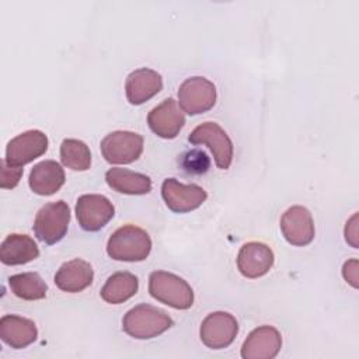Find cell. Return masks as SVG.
<instances>
[{
	"mask_svg": "<svg viewBox=\"0 0 359 359\" xmlns=\"http://www.w3.org/2000/svg\"><path fill=\"white\" fill-rule=\"evenodd\" d=\"M151 251V238L140 227L125 224L116 229L107 243V254L116 261H144Z\"/></svg>",
	"mask_w": 359,
	"mask_h": 359,
	"instance_id": "cell-1",
	"label": "cell"
},
{
	"mask_svg": "<svg viewBox=\"0 0 359 359\" xmlns=\"http://www.w3.org/2000/svg\"><path fill=\"white\" fill-rule=\"evenodd\" d=\"M174 325L172 318L161 309L151 304L132 307L122 320L123 331L136 339H151Z\"/></svg>",
	"mask_w": 359,
	"mask_h": 359,
	"instance_id": "cell-2",
	"label": "cell"
},
{
	"mask_svg": "<svg viewBox=\"0 0 359 359\" xmlns=\"http://www.w3.org/2000/svg\"><path fill=\"white\" fill-rule=\"evenodd\" d=\"M149 293L157 302L172 309L187 310L194 304V290L178 275L167 271H154L149 276Z\"/></svg>",
	"mask_w": 359,
	"mask_h": 359,
	"instance_id": "cell-3",
	"label": "cell"
},
{
	"mask_svg": "<svg viewBox=\"0 0 359 359\" xmlns=\"http://www.w3.org/2000/svg\"><path fill=\"white\" fill-rule=\"evenodd\" d=\"M69 222V205L65 201L49 202L38 210L34 220V233L39 241L52 245L66 236Z\"/></svg>",
	"mask_w": 359,
	"mask_h": 359,
	"instance_id": "cell-4",
	"label": "cell"
},
{
	"mask_svg": "<svg viewBox=\"0 0 359 359\" xmlns=\"http://www.w3.org/2000/svg\"><path fill=\"white\" fill-rule=\"evenodd\" d=\"M192 144H205L213 154L215 163L220 170H227L233 161V142L226 130L216 122H203L198 125L188 136Z\"/></svg>",
	"mask_w": 359,
	"mask_h": 359,
	"instance_id": "cell-5",
	"label": "cell"
},
{
	"mask_svg": "<svg viewBox=\"0 0 359 359\" xmlns=\"http://www.w3.org/2000/svg\"><path fill=\"white\" fill-rule=\"evenodd\" d=\"M143 136L130 130L108 133L100 143L101 153L109 164H130L143 153Z\"/></svg>",
	"mask_w": 359,
	"mask_h": 359,
	"instance_id": "cell-6",
	"label": "cell"
},
{
	"mask_svg": "<svg viewBox=\"0 0 359 359\" xmlns=\"http://www.w3.org/2000/svg\"><path fill=\"white\" fill-rule=\"evenodd\" d=\"M216 102V87L206 77L194 76L182 81L178 88V105L188 115H199Z\"/></svg>",
	"mask_w": 359,
	"mask_h": 359,
	"instance_id": "cell-7",
	"label": "cell"
},
{
	"mask_svg": "<svg viewBox=\"0 0 359 359\" xmlns=\"http://www.w3.org/2000/svg\"><path fill=\"white\" fill-rule=\"evenodd\" d=\"M115 215L112 202L100 194H84L76 202V217L84 231L101 230Z\"/></svg>",
	"mask_w": 359,
	"mask_h": 359,
	"instance_id": "cell-8",
	"label": "cell"
},
{
	"mask_svg": "<svg viewBox=\"0 0 359 359\" xmlns=\"http://www.w3.org/2000/svg\"><path fill=\"white\" fill-rule=\"evenodd\" d=\"M238 332L236 317L226 311L208 314L199 328L201 341L210 349H223L231 345Z\"/></svg>",
	"mask_w": 359,
	"mask_h": 359,
	"instance_id": "cell-9",
	"label": "cell"
},
{
	"mask_svg": "<svg viewBox=\"0 0 359 359\" xmlns=\"http://www.w3.org/2000/svg\"><path fill=\"white\" fill-rule=\"evenodd\" d=\"M161 196L170 210L187 213L198 209L206 201L208 194L196 184H182L175 178H167L161 185Z\"/></svg>",
	"mask_w": 359,
	"mask_h": 359,
	"instance_id": "cell-10",
	"label": "cell"
},
{
	"mask_svg": "<svg viewBox=\"0 0 359 359\" xmlns=\"http://www.w3.org/2000/svg\"><path fill=\"white\" fill-rule=\"evenodd\" d=\"M48 143V136L42 130H25L7 143L4 160L11 165L22 167L45 154Z\"/></svg>",
	"mask_w": 359,
	"mask_h": 359,
	"instance_id": "cell-11",
	"label": "cell"
},
{
	"mask_svg": "<svg viewBox=\"0 0 359 359\" xmlns=\"http://www.w3.org/2000/svg\"><path fill=\"white\" fill-rule=\"evenodd\" d=\"M280 230L285 240L296 247H304L314 238V222L310 210L296 205L285 210L280 217Z\"/></svg>",
	"mask_w": 359,
	"mask_h": 359,
	"instance_id": "cell-12",
	"label": "cell"
},
{
	"mask_svg": "<svg viewBox=\"0 0 359 359\" xmlns=\"http://www.w3.org/2000/svg\"><path fill=\"white\" fill-rule=\"evenodd\" d=\"M147 125L163 139H174L185 125V115L174 98H165L147 115Z\"/></svg>",
	"mask_w": 359,
	"mask_h": 359,
	"instance_id": "cell-13",
	"label": "cell"
},
{
	"mask_svg": "<svg viewBox=\"0 0 359 359\" xmlns=\"http://www.w3.org/2000/svg\"><path fill=\"white\" fill-rule=\"evenodd\" d=\"M275 261L273 251L264 243L248 241L237 255V268L248 279H257L269 272Z\"/></svg>",
	"mask_w": 359,
	"mask_h": 359,
	"instance_id": "cell-14",
	"label": "cell"
},
{
	"mask_svg": "<svg viewBox=\"0 0 359 359\" xmlns=\"http://www.w3.org/2000/svg\"><path fill=\"white\" fill-rule=\"evenodd\" d=\"M282 348L280 332L272 325L252 330L241 346L243 359H272Z\"/></svg>",
	"mask_w": 359,
	"mask_h": 359,
	"instance_id": "cell-15",
	"label": "cell"
},
{
	"mask_svg": "<svg viewBox=\"0 0 359 359\" xmlns=\"http://www.w3.org/2000/svg\"><path fill=\"white\" fill-rule=\"evenodd\" d=\"M163 88L160 73L149 67H140L129 73L125 81V94L132 105H142Z\"/></svg>",
	"mask_w": 359,
	"mask_h": 359,
	"instance_id": "cell-16",
	"label": "cell"
},
{
	"mask_svg": "<svg viewBox=\"0 0 359 359\" xmlns=\"http://www.w3.org/2000/svg\"><path fill=\"white\" fill-rule=\"evenodd\" d=\"M93 266L81 258H74L62 264L56 271L55 285L63 292L79 293L93 283Z\"/></svg>",
	"mask_w": 359,
	"mask_h": 359,
	"instance_id": "cell-17",
	"label": "cell"
},
{
	"mask_svg": "<svg viewBox=\"0 0 359 359\" xmlns=\"http://www.w3.org/2000/svg\"><path fill=\"white\" fill-rule=\"evenodd\" d=\"M38 330L32 320L6 314L0 318V338L14 349H22L36 341Z\"/></svg>",
	"mask_w": 359,
	"mask_h": 359,
	"instance_id": "cell-18",
	"label": "cell"
},
{
	"mask_svg": "<svg viewBox=\"0 0 359 359\" xmlns=\"http://www.w3.org/2000/svg\"><path fill=\"white\" fill-rule=\"evenodd\" d=\"M65 180V171L57 161L43 160L32 167L28 177V184L34 194L49 196L62 188Z\"/></svg>",
	"mask_w": 359,
	"mask_h": 359,
	"instance_id": "cell-19",
	"label": "cell"
},
{
	"mask_svg": "<svg viewBox=\"0 0 359 359\" xmlns=\"http://www.w3.org/2000/svg\"><path fill=\"white\" fill-rule=\"evenodd\" d=\"M39 255L36 243L27 234H8L0 245V261L4 265H24Z\"/></svg>",
	"mask_w": 359,
	"mask_h": 359,
	"instance_id": "cell-20",
	"label": "cell"
},
{
	"mask_svg": "<svg viewBox=\"0 0 359 359\" xmlns=\"http://www.w3.org/2000/svg\"><path fill=\"white\" fill-rule=\"evenodd\" d=\"M105 181L109 188L125 195H144L151 191V180L149 175L128 168H109L105 172Z\"/></svg>",
	"mask_w": 359,
	"mask_h": 359,
	"instance_id": "cell-21",
	"label": "cell"
},
{
	"mask_svg": "<svg viewBox=\"0 0 359 359\" xmlns=\"http://www.w3.org/2000/svg\"><path fill=\"white\" fill-rule=\"evenodd\" d=\"M137 278L126 271L112 273L100 290V296L109 304H121L137 293Z\"/></svg>",
	"mask_w": 359,
	"mask_h": 359,
	"instance_id": "cell-22",
	"label": "cell"
},
{
	"mask_svg": "<svg viewBox=\"0 0 359 359\" xmlns=\"http://www.w3.org/2000/svg\"><path fill=\"white\" fill-rule=\"evenodd\" d=\"M8 286L13 294L22 300H41L48 293V285L36 272L11 275L8 278Z\"/></svg>",
	"mask_w": 359,
	"mask_h": 359,
	"instance_id": "cell-23",
	"label": "cell"
},
{
	"mask_svg": "<svg viewBox=\"0 0 359 359\" xmlns=\"http://www.w3.org/2000/svg\"><path fill=\"white\" fill-rule=\"evenodd\" d=\"M62 164L73 171H87L91 165V151L79 139H65L60 144Z\"/></svg>",
	"mask_w": 359,
	"mask_h": 359,
	"instance_id": "cell-24",
	"label": "cell"
},
{
	"mask_svg": "<svg viewBox=\"0 0 359 359\" xmlns=\"http://www.w3.org/2000/svg\"><path fill=\"white\" fill-rule=\"evenodd\" d=\"M0 170H1V180H0V187L3 189H11L14 187H17V184L20 182L21 177H22V167H15L8 164L6 160H1L0 163Z\"/></svg>",
	"mask_w": 359,
	"mask_h": 359,
	"instance_id": "cell-25",
	"label": "cell"
},
{
	"mask_svg": "<svg viewBox=\"0 0 359 359\" xmlns=\"http://www.w3.org/2000/svg\"><path fill=\"white\" fill-rule=\"evenodd\" d=\"M358 259H348L342 266V276L353 287H358Z\"/></svg>",
	"mask_w": 359,
	"mask_h": 359,
	"instance_id": "cell-26",
	"label": "cell"
},
{
	"mask_svg": "<svg viewBox=\"0 0 359 359\" xmlns=\"http://www.w3.org/2000/svg\"><path fill=\"white\" fill-rule=\"evenodd\" d=\"M188 154H189L191 158L187 157V163L184 164V167H185L189 172H205V171L208 170V167H206V165H202V163H201V161H209L208 157H206V154H205L203 151H198V157H196V158L194 157V151H191V153H188Z\"/></svg>",
	"mask_w": 359,
	"mask_h": 359,
	"instance_id": "cell-27",
	"label": "cell"
},
{
	"mask_svg": "<svg viewBox=\"0 0 359 359\" xmlns=\"http://www.w3.org/2000/svg\"><path fill=\"white\" fill-rule=\"evenodd\" d=\"M345 240L353 248H358V213H353V216L346 222Z\"/></svg>",
	"mask_w": 359,
	"mask_h": 359,
	"instance_id": "cell-28",
	"label": "cell"
}]
</instances>
